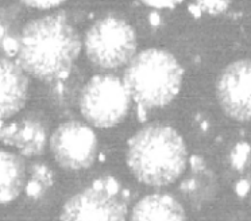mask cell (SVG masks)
Here are the masks:
<instances>
[{
    "instance_id": "obj_15",
    "label": "cell",
    "mask_w": 251,
    "mask_h": 221,
    "mask_svg": "<svg viewBox=\"0 0 251 221\" xmlns=\"http://www.w3.org/2000/svg\"><path fill=\"white\" fill-rule=\"evenodd\" d=\"M143 4L154 8H175L176 5L182 3L184 0H141Z\"/></svg>"
},
{
    "instance_id": "obj_14",
    "label": "cell",
    "mask_w": 251,
    "mask_h": 221,
    "mask_svg": "<svg viewBox=\"0 0 251 221\" xmlns=\"http://www.w3.org/2000/svg\"><path fill=\"white\" fill-rule=\"evenodd\" d=\"M21 1L25 3L26 5L34 7V8L48 10V8H53V7L62 4L66 0H21Z\"/></svg>"
},
{
    "instance_id": "obj_8",
    "label": "cell",
    "mask_w": 251,
    "mask_h": 221,
    "mask_svg": "<svg viewBox=\"0 0 251 221\" xmlns=\"http://www.w3.org/2000/svg\"><path fill=\"white\" fill-rule=\"evenodd\" d=\"M216 96L227 116L251 122V59L235 61L220 73Z\"/></svg>"
},
{
    "instance_id": "obj_13",
    "label": "cell",
    "mask_w": 251,
    "mask_h": 221,
    "mask_svg": "<svg viewBox=\"0 0 251 221\" xmlns=\"http://www.w3.org/2000/svg\"><path fill=\"white\" fill-rule=\"evenodd\" d=\"M195 1L200 12H205L209 15L223 14L231 4V0H195Z\"/></svg>"
},
{
    "instance_id": "obj_6",
    "label": "cell",
    "mask_w": 251,
    "mask_h": 221,
    "mask_svg": "<svg viewBox=\"0 0 251 221\" xmlns=\"http://www.w3.org/2000/svg\"><path fill=\"white\" fill-rule=\"evenodd\" d=\"M131 96L125 82L115 75H95L80 96V111L88 123L98 128H112L128 115Z\"/></svg>"
},
{
    "instance_id": "obj_2",
    "label": "cell",
    "mask_w": 251,
    "mask_h": 221,
    "mask_svg": "<svg viewBox=\"0 0 251 221\" xmlns=\"http://www.w3.org/2000/svg\"><path fill=\"white\" fill-rule=\"evenodd\" d=\"M127 165L134 177L148 186L170 185L188 165L185 142L169 125L149 124L128 140Z\"/></svg>"
},
{
    "instance_id": "obj_9",
    "label": "cell",
    "mask_w": 251,
    "mask_h": 221,
    "mask_svg": "<svg viewBox=\"0 0 251 221\" xmlns=\"http://www.w3.org/2000/svg\"><path fill=\"white\" fill-rule=\"evenodd\" d=\"M28 80L26 72L10 59L0 58V120L11 118L26 104Z\"/></svg>"
},
{
    "instance_id": "obj_10",
    "label": "cell",
    "mask_w": 251,
    "mask_h": 221,
    "mask_svg": "<svg viewBox=\"0 0 251 221\" xmlns=\"http://www.w3.org/2000/svg\"><path fill=\"white\" fill-rule=\"evenodd\" d=\"M0 142L17 147L23 155H39L46 147V131L34 119L8 124L0 120Z\"/></svg>"
},
{
    "instance_id": "obj_3",
    "label": "cell",
    "mask_w": 251,
    "mask_h": 221,
    "mask_svg": "<svg viewBox=\"0 0 251 221\" xmlns=\"http://www.w3.org/2000/svg\"><path fill=\"white\" fill-rule=\"evenodd\" d=\"M180 62L161 49H148L130 61L123 75L131 100L139 109L164 108L176 98L182 85Z\"/></svg>"
},
{
    "instance_id": "obj_12",
    "label": "cell",
    "mask_w": 251,
    "mask_h": 221,
    "mask_svg": "<svg viewBox=\"0 0 251 221\" xmlns=\"http://www.w3.org/2000/svg\"><path fill=\"white\" fill-rule=\"evenodd\" d=\"M26 183V167L21 156L0 150V205L12 202Z\"/></svg>"
},
{
    "instance_id": "obj_4",
    "label": "cell",
    "mask_w": 251,
    "mask_h": 221,
    "mask_svg": "<svg viewBox=\"0 0 251 221\" xmlns=\"http://www.w3.org/2000/svg\"><path fill=\"white\" fill-rule=\"evenodd\" d=\"M130 193L112 177H101L72 196L60 221H127Z\"/></svg>"
},
{
    "instance_id": "obj_11",
    "label": "cell",
    "mask_w": 251,
    "mask_h": 221,
    "mask_svg": "<svg viewBox=\"0 0 251 221\" xmlns=\"http://www.w3.org/2000/svg\"><path fill=\"white\" fill-rule=\"evenodd\" d=\"M130 221H186V213L173 196L153 193L135 204Z\"/></svg>"
},
{
    "instance_id": "obj_5",
    "label": "cell",
    "mask_w": 251,
    "mask_h": 221,
    "mask_svg": "<svg viewBox=\"0 0 251 221\" xmlns=\"http://www.w3.org/2000/svg\"><path fill=\"white\" fill-rule=\"evenodd\" d=\"M84 49L91 64L99 69L128 65L137 51V35L128 23L116 16L95 22L85 34Z\"/></svg>"
},
{
    "instance_id": "obj_1",
    "label": "cell",
    "mask_w": 251,
    "mask_h": 221,
    "mask_svg": "<svg viewBox=\"0 0 251 221\" xmlns=\"http://www.w3.org/2000/svg\"><path fill=\"white\" fill-rule=\"evenodd\" d=\"M81 51L75 27L61 14L30 22L17 39L18 64L26 73L44 81L69 74Z\"/></svg>"
},
{
    "instance_id": "obj_7",
    "label": "cell",
    "mask_w": 251,
    "mask_h": 221,
    "mask_svg": "<svg viewBox=\"0 0 251 221\" xmlns=\"http://www.w3.org/2000/svg\"><path fill=\"white\" fill-rule=\"evenodd\" d=\"M54 159L66 170H82L92 166L98 156V138L91 127L80 122H66L50 138Z\"/></svg>"
}]
</instances>
